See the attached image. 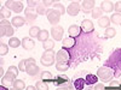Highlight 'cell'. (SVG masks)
I'll return each mask as SVG.
<instances>
[{
  "label": "cell",
  "instance_id": "18",
  "mask_svg": "<svg viewBox=\"0 0 121 90\" xmlns=\"http://www.w3.org/2000/svg\"><path fill=\"white\" fill-rule=\"evenodd\" d=\"M75 43H76V40L74 37H70V36L63 38V42H62L64 49H73L74 46H75Z\"/></svg>",
  "mask_w": 121,
  "mask_h": 90
},
{
  "label": "cell",
  "instance_id": "30",
  "mask_svg": "<svg viewBox=\"0 0 121 90\" xmlns=\"http://www.w3.org/2000/svg\"><path fill=\"white\" fill-rule=\"evenodd\" d=\"M40 31H41V29L39 26H32L29 29V35H30V37H38Z\"/></svg>",
  "mask_w": 121,
  "mask_h": 90
},
{
  "label": "cell",
  "instance_id": "14",
  "mask_svg": "<svg viewBox=\"0 0 121 90\" xmlns=\"http://www.w3.org/2000/svg\"><path fill=\"white\" fill-rule=\"evenodd\" d=\"M95 4H96L95 0H84V1L81 3V8H82V11H84L85 13L91 12V11H92V10L95 8Z\"/></svg>",
  "mask_w": 121,
  "mask_h": 90
},
{
  "label": "cell",
  "instance_id": "50",
  "mask_svg": "<svg viewBox=\"0 0 121 90\" xmlns=\"http://www.w3.org/2000/svg\"><path fill=\"white\" fill-rule=\"evenodd\" d=\"M0 77H1V78L4 77V68L3 67H0Z\"/></svg>",
  "mask_w": 121,
  "mask_h": 90
},
{
  "label": "cell",
  "instance_id": "26",
  "mask_svg": "<svg viewBox=\"0 0 121 90\" xmlns=\"http://www.w3.org/2000/svg\"><path fill=\"white\" fill-rule=\"evenodd\" d=\"M48 31H47V30H41V31H40V34H39V36L36 37L38 40H39V41H41V42H45V41H47V40H48Z\"/></svg>",
  "mask_w": 121,
  "mask_h": 90
},
{
  "label": "cell",
  "instance_id": "29",
  "mask_svg": "<svg viewBox=\"0 0 121 90\" xmlns=\"http://www.w3.org/2000/svg\"><path fill=\"white\" fill-rule=\"evenodd\" d=\"M116 35V30L114 29V28H108V29H105V34H104V38H112V37H114Z\"/></svg>",
  "mask_w": 121,
  "mask_h": 90
},
{
  "label": "cell",
  "instance_id": "34",
  "mask_svg": "<svg viewBox=\"0 0 121 90\" xmlns=\"http://www.w3.org/2000/svg\"><path fill=\"white\" fill-rule=\"evenodd\" d=\"M102 8H100V7H95L93 10H92V11H91V15H92V18H100V17H102Z\"/></svg>",
  "mask_w": 121,
  "mask_h": 90
},
{
  "label": "cell",
  "instance_id": "21",
  "mask_svg": "<svg viewBox=\"0 0 121 90\" xmlns=\"http://www.w3.org/2000/svg\"><path fill=\"white\" fill-rule=\"evenodd\" d=\"M100 8H102L103 12H112L114 10V3L109 1V0H105V1H102V4H100Z\"/></svg>",
  "mask_w": 121,
  "mask_h": 90
},
{
  "label": "cell",
  "instance_id": "4",
  "mask_svg": "<svg viewBox=\"0 0 121 90\" xmlns=\"http://www.w3.org/2000/svg\"><path fill=\"white\" fill-rule=\"evenodd\" d=\"M27 60V68H26V72L29 75V76H36L40 71V68L38 67L36 65V61L34 58H28L26 59Z\"/></svg>",
  "mask_w": 121,
  "mask_h": 90
},
{
  "label": "cell",
  "instance_id": "2",
  "mask_svg": "<svg viewBox=\"0 0 121 90\" xmlns=\"http://www.w3.org/2000/svg\"><path fill=\"white\" fill-rule=\"evenodd\" d=\"M97 77H98L99 79H102V81H104V82H108V81H110V79L114 77V72H113V70L110 68V67H108V66H102V67L98 68Z\"/></svg>",
  "mask_w": 121,
  "mask_h": 90
},
{
  "label": "cell",
  "instance_id": "12",
  "mask_svg": "<svg viewBox=\"0 0 121 90\" xmlns=\"http://www.w3.org/2000/svg\"><path fill=\"white\" fill-rule=\"evenodd\" d=\"M81 30L85 34H91L95 31V25L91 19H84L81 23Z\"/></svg>",
  "mask_w": 121,
  "mask_h": 90
},
{
  "label": "cell",
  "instance_id": "19",
  "mask_svg": "<svg viewBox=\"0 0 121 90\" xmlns=\"http://www.w3.org/2000/svg\"><path fill=\"white\" fill-rule=\"evenodd\" d=\"M35 46V42L34 40H32L30 37H24L22 40V47L26 49V51H32Z\"/></svg>",
  "mask_w": 121,
  "mask_h": 90
},
{
  "label": "cell",
  "instance_id": "43",
  "mask_svg": "<svg viewBox=\"0 0 121 90\" xmlns=\"http://www.w3.org/2000/svg\"><path fill=\"white\" fill-rule=\"evenodd\" d=\"M114 10L116 11V13H121V1H116L114 4Z\"/></svg>",
  "mask_w": 121,
  "mask_h": 90
},
{
  "label": "cell",
  "instance_id": "24",
  "mask_svg": "<svg viewBox=\"0 0 121 90\" xmlns=\"http://www.w3.org/2000/svg\"><path fill=\"white\" fill-rule=\"evenodd\" d=\"M40 77H41V81H44V82H46V83L53 81V76H52V73H51V72H48V71H44V72H41Z\"/></svg>",
  "mask_w": 121,
  "mask_h": 90
},
{
  "label": "cell",
  "instance_id": "32",
  "mask_svg": "<svg viewBox=\"0 0 121 90\" xmlns=\"http://www.w3.org/2000/svg\"><path fill=\"white\" fill-rule=\"evenodd\" d=\"M43 47L45 51H51V49L55 47V42H53V40H47V41L43 42Z\"/></svg>",
  "mask_w": 121,
  "mask_h": 90
},
{
  "label": "cell",
  "instance_id": "40",
  "mask_svg": "<svg viewBox=\"0 0 121 90\" xmlns=\"http://www.w3.org/2000/svg\"><path fill=\"white\" fill-rule=\"evenodd\" d=\"M18 67H16V66H10L9 68H7V72H10V73H12V75H15L16 77L18 76Z\"/></svg>",
  "mask_w": 121,
  "mask_h": 90
},
{
  "label": "cell",
  "instance_id": "51",
  "mask_svg": "<svg viewBox=\"0 0 121 90\" xmlns=\"http://www.w3.org/2000/svg\"><path fill=\"white\" fill-rule=\"evenodd\" d=\"M0 90H7V89H5V86H4V85H1V86H0Z\"/></svg>",
  "mask_w": 121,
  "mask_h": 90
},
{
  "label": "cell",
  "instance_id": "8",
  "mask_svg": "<svg viewBox=\"0 0 121 90\" xmlns=\"http://www.w3.org/2000/svg\"><path fill=\"white\" fill-rule=\"evenodd\" d=\"M5 6L10 10H12V11H15L16 13H19L22 12L23 10V3L22 1H13V0H9V1L5 3Z\"/></svg>",
  "mask_w": 121,
  "mask_h": 90
},
{
  "label": "cell",
  "instance_id": "5",
  "mask_svg": "<svg viewBox=\"0 0 121 90\" xmlns=\"http://www.w3.org/2000/svg\"><path fill=\"white\" fill-rule=\"evenodd\" d=\"M56 60H57V63H70L72 64V56H70V53H69L68 49H64V48H62L60 51L57 52Z\"/></svg>",
  "mask_w": 121,
  "mask_h": 90
},
{
  "label": "cell",
  "instance_id": "45",
  "mask_svg": "<svg viewBox=\"0 0 121 90\" xmlns=\"http://www.w3.org/2000/svg\"><path fill=\"white\" fill-rule=\"evenodd\" d=\"M93 90H105V86L102 84V83H97L95 85V89Z\"/></svg>",
  "mask_w": 121,
  "mask_h": 90
},
{
  "label": "cell",
  "instance_id": "9",
  "mask_svg": "<svg viewBox=\"0 0 121 90\" xmlns=\"http://www.w3.org/2000/svg\"><path fill=\"white\" fill-rule=\"evenodd\" d=\"M24 16H26V21L28 24H30L32 22H34L36 17L39 16L36 12V8H32V7H27L24 10Z\"/></svg>",
  "mask_w": 121,
  "mask_h": 90
},
{
  "label": "cell",
  "instance_id": "10",
  "mask_svg": "<svg viewBox=\"0 0 121 90\" xmlns=\"http://www.w3.org/2000/svg\"><path fill=\"white\" fill-rule=\"evenodd\" d=\"M81 3H79V1H72L69 4L68 8H67V12L69 16H78L79 12H80V10H81V5H80Z\"/></svg>",
  "mask_w": 121,
  "mask_h": 90
},
{
  "label": "cell",
  "instance_id": "44",
  "mask_svg": "<svg viewBox=\"0 0 121 90\" xmlns=\"http://www.w3.org/2000/svg\"><path fill=\"white\" fill-rule=\"evenodd\" d=\"M41 3H43V5L46 6V7H48V6H51V5L55 4L53 0H44V1H41Z\"/></svg>",
  "mask_w": 121,
  "mask_h": 90
},
{
  "label": "cell",
  "instance_id": "22",
  "mask_svg": "<svg viewBox=\"0 0 121 90\" xmlns=\"http://www.w3.org/2000/svg\"><path fill=\"white\" fill-rule=\"evenodd\" d=\"M85 79H86V84L87 85H96L97 82H98V77L96 75H92V73H87Z\"/></svg>",
  "mask_w": 121,
  "mask_h": 90
},
{
  "label": "cell",
  "instance_id": "23",
  "mask_svg": "<svg viewBox=\"0 0 121 90\" xmlns=\"http://www.w3.org/2000/svg\"><path fill=\"white\" fill-rule=\"evenodd\" d=\"M98 24H99L100 28H105V29H108V28H109V24H110V18L107 17V16L100 17V18L98 19Z\"/></svg>",
  "mask_w": 121,
  "mask_h": 90
},
{
  "label": "cell",
  "instance_id": "25",
  "mask_svg": "<svg viewBox=\"0 0 121 90\" xmlns=\"http://www.w3.org/2000/svg\"><path fill=\"white\" fill-rule=\"evenodd\" d=\"M70 65H72L70 63H57L56 64V68H57V71H59V72H64L70 67Z\"/></svg>",
  "mask_w": 121,
  "mask_h": 90
},
{
  "label": "cell",
  "instance_id": "27",
  "mask_svg": "<svg viewBox=\"0 0 121 90\" xmlns=\"http://www.w3.org/2000/svg\"><path fill=\"white\" fill-rule=\"evenodd\" d=\"M21 45H22V41H19L17 37H11V38H10V41H9V46L12 47V48H17Z\"/></svg>",
  "mask_w": 121,
  "mask_h": 90
},
{
  "label": "cell",
  "instance_id": "52",
  "mask_svg": "<svg viewBox=\"0 0 121 90\" xmlns=\"http://www.w3.org/2000/svg\"><path fill=\"white\" fill-rule=\"evenodd\" d=\"M105 90H115V89H105Z\"/></svg>",
  "mask_w": 121,
  "mask_h": 90
},
{
  "label": "cell",
  "instance_id": "49",
  "mask_svg": "<svg viewBox=\"0 0 121 90\" xmlns=\"http://www.w3.org/2000/svg\"><path fill=\"white\" fill-rule=\"evenodd\" d=\"M56 90H68V86H59V88H57Z\"/></svg>",
  "mask_w": 121,
  "mask_h": 90
},
{
  "label": "cell",
  "instance_id": "28",
  "mask_svg": "<svg viewBox=\"0 0 121 90\" xmlns=\"http://www.w3.org/2000/svg\"><path fill=\"white\" fill-rule=\"evenodd\" d=\"M10 16H11V12H10V10L5 6H3L1 7V10H0V17H1V21L3 19H6V18H9Z\"/></svg>",
  "mask_w": 121,
  "mask_h": 90
},
{
  "label": "cell",
  "instance_id": "33",
  "mask_svg": "<svg viewBox=\"0 0 121 90\" xmlns=\"http://www.w3.org/2000/svg\"><path fill=\"white\" fill-rule=\"evenodd\" d=\"M13 89L15 90H23L24 89V81H22V79H16L13 83Z\"/></svg>",
  "mask_w": 121,
  "mask_h": 90
},
{
  "label": "cell",
  "instance_id": "35",
  "mask_svg": "<svg viewBox=\"0 0 121 90\" xmlns=\"http://www.w3.org/2000/svg\"><path fill=\"white\" fill-rule=\"evenodd\" d=\"M35 88H36V90H48V85L44 81H38L35 84Z\"/></svg>",
  "mask_w": 121,
  "mask_h": 90
},
{
  "label": "cell",
  "instance_id": "53",
  "mask_svg": "<svg viewBox=\"0 0 121 90\" xmlns=\"http://www.w3.org/2000/svg\"><path fill=\"white\" fill-rule=\"evenodd\" d=\"M7 90H15V89H7Z\"/></svg>",
  "mask_w": 121,
  "mask_h": 90
},
{
  "label": "cell",
  "instance_id": "15",
  "mask_svg": "<svg viewBox=\"0 0 121 90\" xmlns=\"http://www.w3.org/2000/svg\"><path fill=\"white\" fill-rule=\"evenodd\" d=\"M73 85L76 90H84L85 86L87 85L86 84V79L84 77H76L74 81H73Z\"/></svg>",
  "mask_w": 121,
  "mask_h": 90
},
{
  "label": "cell",
  "instance_id": "20",
  "mask_svg": "<svg viewBox=\"0 0 121 90\" xmlns=\"http://www.w3.org/2000/svg\"><path fill=\"white\" fill-rule=\"evenodd\" d=\"M26 23H27V21H26L23 17H21V16L13 17V18H12V22H11L12 26H15V28H21V26H23Z\"/></svg>",
  "mask_w": 121,
  "mask_h": 90
},
{
  "label": "cell",
  "instance_id": "13",
  "mask_svg": "<svg viewBox=\"0 0 121 90\" xmlns=\"http://www.w3.org/2000/svg\"><path fill=\"white\" fill-rule=\"evenodd\" d=\"M16 81V76L12 75V73H10V72H6V75L1 78V85H6V86H10V85H13Z\"/></svg>",
  "mask_w": 121,
  "mask_h": 90
},
{
  "label": "cell",
  "instance_id": "42",
  "mask_svg": "<svg viewBox=\"0 0 121 90\" xmlns=\"http://www.w3.org/2000/svg\"><path fill=\"white\" fill-rule=\"evenodd\" d=\"M27 4H28V7H32V8H34V7H36L38 5H39V1H33V0H28L27 1Z\"/></svg>",
  "mask_w": 121,
  "mask_h": 90
},
{
  "label": "cell",
  "instance_id": "17",
  "mask_svg": "<svg viewBox=\"0 0 121 90\" xmlns=\"http://www.w3.org/2000/svg\"><path fill=\"white\" fill-rule=\"evenodd\" d=\"M81 31H82V30H81V26H79V25H70L69 29H68L69 36H70V37H74V38L79 37L80 34H81Z\"/></svg>",
  "mask_w": 121,
  "mask_h": 90
},
{
  "label": "cell",
  "instance_id": "11",
  "mask_svg": "<svg viewBox=\"0 0 121 90\" xmlns=\"http://www.w3.org/2000/svg\"><path fill=\"white\" fill-rule=\"evenodd\" d=\"M63 34H64L63 26H60V25H55V26H52V29H51V35H52L53 40H56V41H60V40L63 38Z\"/></svg>",
  "mask_w": 121,
  "mask_h": 90
},
{
  "label": "cell",
  "instance_id": "6",
  "mask_svg": "<svg viewBox=\"0 0 121 90\" xmlns=\"http://www.w3.org/2000/svg\"><path fill=\"white\" fill-rule=\"evenodd\" d=\"M46 16H47L48 22L52 24V26L57 25V23L59 22V19H60V12L58 11V10H56V8H50L47 11Z\"/></svg>",
  "mask_w": 121,
  "mask_h": 90
},
{
  "label": "cell",
  "instance_id": "38",
  "mask_svg": "<svg viewBox=\"0 0 121 90\" xmlns=\"http://www.w3.org/2000/svg\"><path fill=\"white\" fill-rule=\"evenodd\" d=\"M7 53H9V46L5 45L4 42H1V43H0V55L4 56V55H6Z\"/></svg>",
  "mask_w": 121,
  "mask_h": 90
},
{
  "label": "cell",
  "instance_id": "48",
  "mask_svg": "<svg viewBox=\"0 0 121 90\" xmlns=\"http://www.w3.org/2000/svg\"><path fill=\"white\" fill-rule=\"evenodd\" d=\"M68 90H76V89L74 88V85H73L72 83H70V84L68 85Z\"/></svg>",
  "mask_w": 121,
  "mask_h": 90
},
{
  "label": "cell",
  "instance_id": "54",
  "mask_svg": "<svg viewBox=\"0 0 121 90\" xmlns=\"http://www.w3.org/2000/svg\"><path fill=\"white\" fill-rule=\"evenodd\" d=\"M119 82H120V83H121V79H120V81H119Z\"/></svg>",
  "mask_w": 121,
  "mask_h": 90
},
{
  "label": "cell",
  "instance_id": "41",
  "mask_svg": "<svg viewBox=\"0 0 121 90\" xmlns=\"http://www.w3.org/2000/svg\"><path fill=\"white\" fill-rule=\"evenodd\" d=\"M18 68H19V71H26V68H27V60H21L18 64Z\"/></svg>",
  "mask_w": 121,
  "mask_h": 90
},
{
  "label": "cell",
  "instance_id": "7",
  "mask_svg": "<svg viewBox=\"0 0 121 90\" xmlns=\"http://www.w3.org/2000/svg\"><path fill=\"white\" fill-rule=\"evenodd\" d=\"M53 85H56L57 88L59 86H68L70 84V79L68 76L65 75H58V76H55L53 77V81H52Z\"/></svg>",
  "mask_w": 121,
  "mask_h": 90
},
{
  "label": "cell",
  "instance_id": "16",
  "mask_svg": "<svg viewBox=\"0 0 121 90\" xmlns=\"http://www.w3.org/2000/svg\"><path fill=\"white\" fill-rule=\"evenodd\" d=\"M0 35L12 37V35H13V26L11 24L10 25H0Z\"/></svg>",
  "mask_w": 121,
  "mask_h": 90
},
{
  "label": "cell",
  "instance_id": "39",
  "mask_svg": "<svg viewBox=\"0 0 121 90\" xmlns=\"http://www.w3.org/2000/svg\"><path fill=\"white\" fill-rule=\"evenodd\" d=\"M120 82L119 81H112L110 82V84L105 88V89H115V90H119L120 89Z\"/></svg>",
  "mask_w": 121,
  "mask_h": 90
},
{
  "label": "cell",
  "instance_id": "37",
  "mask_svg": "<svg viewBox=\"0 0 121 90\" xmlns=\"http://www.w3.org/2000/svg\"><path fill=\"white\" fill-rule=\"evenodd\" d=\"M112 23L114 24H121V13H114L112 15Z\"/></svg>",
  "mask_w": 121,
  "mask_h": 90
},
{
  "label": "cell",
  "instance_id": "31",
  "mask_svg": "<svg viewBox=\"0 0 121 90\" xmlns=\"http://www.w3.org/2000/svg\"><path fill=\"white\" fill-rule=\"evenodd\" d=\"M47 11H48V10L46 8V6H44L43 3H39V5L36 6V12H38V15H41V16L47 15Z\"/></svg>",
  "mask_w": 121,
  "mask_h": 90
},
{
  "label": "cell",
  "instance_id": "46",
  "mask_svg": "<svg viewBox=\"0 0 121 90\" xmlns=\"http://www.w3.org/2000/svg\"><path fill=\"white\" fill-rule=\"evenodd\" d=\"M10 24H11V23H10L7 19H3V21L0 22V25H10Z\"/></svg>",
  "mask_w": 121,
  "mask_h": 90
},
{
  "label": "cell",
  "instance_id": "1",
  "mask_svg": "<svg viewBox=\"0 0 121 90\" xmlns=\"http://www.w3.org/2000/svg\"><path fill=\"white\" fill-rule=\"evenodd\" d=\"M104 66H108L113 70L114 77H121V48H116L115 51L109 55Z\"/></svg>",
  "mask_w": 121,
  "mask_h": 90
},
{
  "label": "cell",
  "instance_id": "3",
  "mask_svg": "<svg viewBox=\"0 0 121 90\" xmlns=\"http://www.w3.org/2000/svg\"><path fill=\"white\" fill-rule=\"evenodd\" d=\"M55 60H56V54H55V52L52 51H45L44 52V54L41 55V64L44 65V66H52L53 65V63H55Z\"/></svg>",
  "mask_w": 121,
  "mask_h": 90
},
{
  "label": "cell",
  "instance_id": "36",
  "mask_svg": "<svg viewBox=\"0 0 121 90\" xmlns=\"http://www.w3.org/2000/svg\"><path fill=\"white\" fill-rule=\"evenodd\" d=\"M53 8L58 10V11L60 12V15H64V13H65V8H64L63 4H60L59 1H55V4H53Z\"/></svg>",
  "mask_w": 121,
  "mask_h": 90
},
{
  "label": "cell",
  "instance_id": "47",
  "mask_svg": "<svg viewBox=\"0 0 121 90\" xmlns=\"http://www.w3.org/2000/svg\"><path fill=\"white\" fill-rule=\"evenodd\" d=\"M26 90H36V88H35V86H33V85H28Z\"/></svg>",
  "mask_w": 121,
  "mask_h": 90
}]
</instances>
